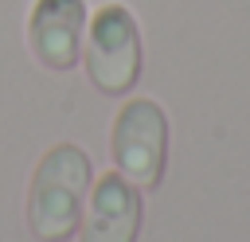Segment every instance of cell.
<instances>
[{
	"instance_id": "obj_1",
	"label": "cell",
	"mask_w": 250,
	"mask_h": 242,
	"mask_svg": "<svg viewBox=\"0 0 250 242\" xmlns=\"http://www.w3.org/2000/svg\"><path fill=\"white\" fill-rule=\"evenodd\" d=\"M90 183H94L90 156L70 141L51 144L39 156V164L31 172V187H27V226H31V234L39 242H70L78 234Z\"/></svg>"
},
{
	"instance_id": "obj_2",
	"label": "cell",
	"mask_w": 250,
	"mask_h": 242,
	"mask_svg": "<svg viewBox=\"0 0 250 242\" xmlns=\"http://www.w3.org/2000/svg\"><path fill=\"white\" fill-rule=\"evenodd\" d=\"M86 78L105 98H125L145 70V43L137 16L125 4H102L86 23V47H82Z\"/></svg>"
},
{
	"instance_id": "obj_3",
	"label": "cell",
	"mask_w": 250,
	"mask_h": 242,
	"mask_svg": "<svg viewBox=\"0 0 250 242\" xmlns=\"http://www.w3.org/2000/svg\"><path fill=\"white\" fill-rule=\"evenodd\" d=\"M113 172H121L133 187L156 191L168 164V113L152 98H129L109 129Z\"/></svg>"
},
{
	"instance_id": "obj_4",
	"label": "cell",
	"mask_w": 250,
	"mask_h": 242,
	"mask_svg": "<svg viewBox=\"0 0 250 242\" xmlns=\"http://www.w3.org/2000/svg\"><path fill=\"white\" fill-rule=\"evenodd\" d=\"M86 0H35L27 12V47L39 66L62 74L74 70L86 47Z\"/></svg>"
},
{
	"instance_id": "obj_5",
	"label": "cell",
	"mask_w": 250,
	"mask_h": 242,
	"mask_svg": "<svg viewBox=\"0 0 250 242\" xmlns=\"http://www.w3.org/2000/svg\"><path fill=\"white\" fill-rule=\"evenodd\" d=\"M145 222L141 187H133L121 172L90 183V203L78 222V242H137Z\"/></svg>"
}]
</instances>
